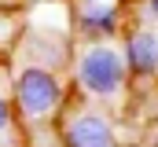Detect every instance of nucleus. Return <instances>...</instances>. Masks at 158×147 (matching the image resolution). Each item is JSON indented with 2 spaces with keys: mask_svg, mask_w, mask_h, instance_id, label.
Masks as SVG:
<instances>
[{
  "mask_svg": "<svg viewBox=\"0 0 158 147\" xmlns=\"http://www.w3.org/2000/svg\"><path fill=\"white\" fill-rule=\"evenodd\" d=\"M70 66H74V85L85 99L110 103L129 85V66L118 40H85L74 52Z\"/></svg>",
  "mask_w": 158,
  "mask_h": 147,
  "instance_id": "obj_1",
  "label": "nucleus"
},
{
  "mask_svg": "<svg viewBox=\"0 0 158 147\" xmlns=\"http://www.w3.org/2000/svg\"><path fill=\"white\" fill-rule=\"evenodd\" d=\"M11 99H15V114L30 125H40L48 121L55 110L63 107L66 99V85L63 77L48 66H37V63H26L15 70V81H11Z\"/></svg>",
  "mask_w": 158,
  "mask_h": 147,
  "instance_id": "obj_2",
  "label": "nucleus"
},
{
  "mask_svg": "<svg viewBox=\"0 0 158 147\" xmlns=\"http://www.w3.org/2000/svg\"><path fill=\"white\" fill-rule=\"evenodd\" d=\"M74 30L85 40H114L125 33V0H74Z\"/></svg>",
  "mask_w": 158,
  "mask_h": 147,
  "instance_id": "obj_3",
  "label": "nucleus"
},
{
  "mask_svg": "<svg viewBox=\"0 0 158 147\" xmlns=\"http://www.w3.org/2000/svg\"><path fill=\"white\" fill-rule=\"evenodd\" d=\"M59 140H63V147H118V132L103 110L77 107L74 114L63 118Z\"/></svg>",
  "mask_w": 158,
  "mask_h": 147,
  "instance_id": "obj_4",
  "label": "nucleus"
},
{
  "mask_svg": "<svg viewBox=\"0 0 158 147\" xmlns=\"http://www.w3.org/2000/svg\"><path fill=\"white\" fill-rule=\"evenodd\" d=\"M121 52L129 77H158V30L155 26H132L121 33Z\"/></svg>",
  "mask_w": 158,
  "mask_h": 147,
  "instance_id": "obj_5",
  "label": "nucleus"
},
{
  "mask_svg": "<svg viewBox=\"0 0 158 147\" xmlns=\"http://www.w3.org/2000/svg\"><path fill=\"white\" fill-rule=\"evenodd\" d=\"M15 121V99H11V88H0V136L11 129Z\"/></svg>",
  "mask_w": 158,
  "mask_h": 147,
  "instance_id": "obj_6",
  "label": "nucleus"
},
{
  "mask_svg": "<svg viewBox=\"0 0 158 147\" xmlns=\"http://www.w3.org/2000/svg\"><path fill=\"white\" fill-rule=\"evenodd\" d=\"M147 19L158 22V0H147Z\"/></svg>",
  "mask_w": 158,
  "mask_h": 147,
  "instance_id": "obj_7",
  "label": "nucleus"
}]
</instances>
